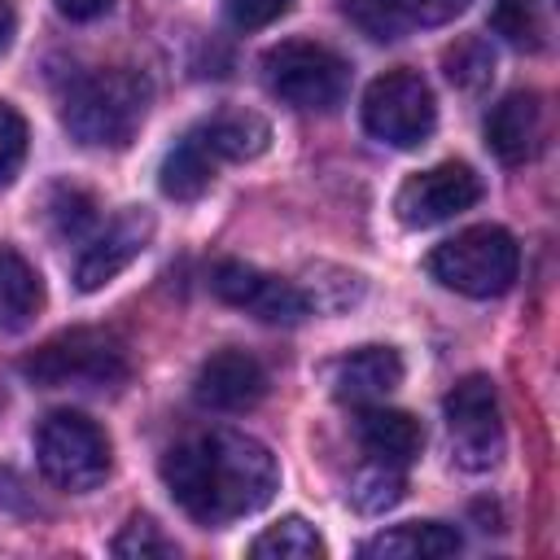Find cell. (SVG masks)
Here are the masks:
<instances>
[{
    "label": "cell",
    "instance_id": "obj_1",
    "mask_svg": "<svg viewBox=\"0 0 560 560\" xmlns=\"http://www.w3.org/2000/svg\"><path fill=\"white\" fill-rule=\"evenodd\" d=\"M162 481L197 525L223 529L271 503L280 468L258 438L236 429H210L175 442L162 455Z\"/></svg>",
    "mask_w": 560,
    "mask_h": 560
},
{
    "label": "cell",
    "instance_id": "obj_2",
    "mask_svg": "<svg viewBox=\"0 0 560 560\" xmlns=\"http://www.w3.org/2000/svg\"><path fill=\"white\" fill-rule=\"evenodd\" d=\"M149 79L136 70H92L66 92L61 122L83 149H127L149 114Z\"/></svg>",
    "mask_w": 560,
    "mask_h": 560
},
{
    "label": "cell",
    "instance_id": "obj_3",
    "mask_svg": "<svg viewBox=\"0 0 560 560\" xmlns=\"http://www.w3.org/2000/svg\"><path fill=\"white\" fill-rule=\"evenodd\" d=\"M18 372L39 389H118L131 376V363L114 332L70 328L35 346Z\"/></svg>",
    "mask_w": 560,
    "mask_h": 560
},
{
    "label": "cell",
    "instance_id": "obj_4",
    "mask_svg": "<svg viewBox=\"0 0 560 560\" xmlns=\"http://www.w3.org/2000/svg\"><path fill=\"white\" fill-rule=\"evenodd\" d=\"M516 271H521V249L512 232L499 223L464 228L429 254V276L464 298H499L512 289Z\"/></svg>",
    "mask_w": 560,
    "mask_h": 560
},
{
    "label": "cell",
    "instance_id": "obj_5",
    "mask_svg": "<svg viewBox=\"0 0 560 560\" xmlns=\"http://www.w3.org/2000/svg\"><path fill=\"white\" fill-rule=\"evenodd\" d=\"M262 83L271 96H280L293 109L328 114L346 101L350 88V61L315 39H284L267 48L262 57Z\"/></svg>",
    "mask_w": 560,
    "mask_h": 560
},
{
    "label": "cell",
    "instance_id": "obj_6",
    "mask_svg": "<svg viewBox=\"0 0 560 560\" xmlns=\"http://www.w3.org/2000/svg\"><path fill=\"white\" fill-rule=\"evenodd\" d=\"M35 459L39 472L57 490H92L109 472V438L83 411H52L35 429Z\"/></svg>",
    "mask_w": 560,
    "mask_h": 560
},
{
    "label": "cell",
    "instance_id": "obj_7",
    "mask_svg": "<svg viewBox=\"0 0 560 560\" xmlns=\"http://www.w3.org/2000/svg\"><path fill=\"white\" fill-rule=\"evenodd\" d=\"M438 101L416 70H385L363 92V127L372 140L394 149H416L433 136Z\"/></svg>",
    "mask_w": 560,
    "mask_h": 560
},
{
    "label": "cell",
    "instance_id": "obj_8",
    "mask_svg": "<svg viewBox=\"0 0 560 560\" xmlns=\"http://www.w3.org/2000/svg\"><path fill=\"white\" fill-rule=\"evenodd\" d=\"M446 438L451 455L468 472H486L503 455V416H499V394L490 376H464L446 398Z\"/></svg>",
    "mask_w": 560,
    "mask_h": 560
},
{
    "label": "cell",
    "instance_id": "obj_9",
    "mask_svg": "<svg viewBox=\"0 0 560 560\" xmlns=\"http://www.w3.org/2000/svg\"><path fill=\"white\" fill-rule=\"evenodd\" d=\"M210 289H214L219 302H228V306H236V311H249V315L262 319V324H284V328H293V324H302V319L311 315V298H306L302 284L280 280V276H267V271H258V267H249V262H236V258L214 262Z\"/></svg>",
    "mask_w": 560,
    "mask_h": 560
},
{
    "label": "cell",
    "instance_id": "obj_10",
    "mask_svg": "<svg viewBox=\"0 0 560 560\" xmlns=\"http://www.w3.org/2000/svg\"><path fill=\"white\" fill-rule=\"evenodd\" d=\"M477 197H481V179L468 162H438L429 171H416L398 188L394 210H398L402 228H438V223L472 210Z\"/></svg>",
    "mask_w": 560,
    "mask_h": 560
},
{
    "label": "cell",
    "instance_id": "obj_11",
    "mask_svg": "<svg viewBox=\"0 0 560 560\" xmlns=\"http://www.w3.org/2000/svg\"><path fill=\"white\" fill-rule=\"evenodd\" d=\"M149 241H153V214H149L144 206L118 210V214L83 245V254H79V262H74V284H79L83 293H96V289L109 284L118 271H127V267L144 254Z\"/></svg>",
    "mask_w": 560,
    "mask_h": 560
},
{
    "label": "cell",
    "instance_id": "obj_12",
    "mask_svg": "<svg viewBox=\"0 0 560 560\" xmlns=\"http://www.w3.org/2000/svg\"><path fill=\"white\" fill-rule=\"evenodd\" d=\"M267 394V368L245 350H214L192 381V398L206 411H249Z\"/></svg>",
    "mask_w": 560,
    "mask_h": 560
},
{
    "label": "cell",
    "instance_id": "obj_13",
    "mask_svg": "<svg viewBox=\"0 0 560 560\" xmlns=\"http://www.w3.org/2000/svg\"><path fill=\"white\" fill-rule=\"evenodd\" d=\"M542 136H547V109L538 92H508L486 114V144L508 166L529 162L542 149Z\"/></svg>",
    "mask_w": 560,
    "mask_h": 560
},
{
    "label": "cell",
    "instance_id": "obj_14",
    "mask_svg": "<svg viewBox=\"0 0 560 560\" xmlns=\"http://www.w3.org/2000/svg\"><path fill=\"white\" fill-rule=\"evenodd\" d=\"M398 381H402V359L394 346H359L332 368V394L354 407L385 398L389 389H398Z\"/></svg>",
    "mask_w": 560,
    "mask_h": 560
},
{
    "label": "cell",
    "instance_id": "obj_15",
    "mask_svg": "<svg viewBox=\"0 0 560 560\" xmlns=\"http://www.w3.org/2000/svg\"><path fill=\"white\" fill-rule=\"evenodd\" d=\"M192 140L214 158V162H249L267 149L271 127L267 118H258L254 109H219L210 118H201L197 127H188Z\"/></svg>",
    "mask_w": 560,
    "mask_h": 560
},
{
    "label": "cell",
    "instance_id": "obj_16",
    "mask_svg": "<svg viewBox=\"0 0 560 560\" xmlns=\"http://www.w3.org/2000/svg\"><path fill=\"white\" fill-rule=\"evenodd\" d=\"M354 438H359V446H363L368 459H385V464H398V468H407V464L420 455V442H424L420 424H416L407 411H398V407H376V402H368V407L359 411Z\"/></svg>",
    "mask_w": 560,
    "mask_h": 560
},
{
    "label": "cell",
    "instance_id": "obj_17",
    "mask_svg": "<svg viewBox=\"0 0 560 560\" xmlns=\"http://www.w3.org/2000/svg\"><path fill=\"white\" fill-rule=\"evenodd\" d=\"M359 551L385 556V560H433V556H455L459 534L442 521H407V525H394V529L368 538Z\"/></svg>",
    "mask_w": 560,
    "mask_h": 560
},
{
    "label": "cell",
    "instance_id": "obj_18",
    "mask_svg": "<svg viewBox=\"0 0 560 560\" xmlns=\"http://www.w3.org/2000/svg\"><path fill=\"white\" fill-rule=\"evenodd\" d=\"M44 306L39 271L9 245H0V332L26 328Z\"/></svg>",
    "mask_w": 560,
    "mask_h": 560
},
{
    "label": "cell",
    "instance_id": "obj_19",
    "mask_svg": "<svg viewBox=\"0 0 560 560\" xmlns=\"http://www.w3.org/2000/svg\"><path fill=\"white\" fill-rule=\"evenodd\" d=\"M214 171L219 162L192 140V131H184L175 140V149L162 158V171H158V184L171 201H197L210 184H214Z\"/></svg>",
    "mask_w": 560,
    "mask_h": 560
},
{
    "label": "cell",
    "instance_id": "obj_20",
    "mask_svg": "<svg viewBox=\"0 0 560 560\" xmlns=\"http://www.w3.org/2000/svg\"><path fill=\"white\" fill-rule=\"evenodd\" d=\"M324 551H328L324 538L302 516H284L249 542V556H258V560H319Z\"/></svg>",
    "mask_w": 560,
    "mask_h": 560
},
{
    "label": "cell",
    "instance_id": "obj_21",
    "mask_svg": "<svg viewBox=\"0 0 560 560\" xmlns=\"http://www.w3.org/2000/svg\"><path fill=\"white\" fill-rule=\"evenodd\" d=\"M402 490H407V477H402V468H398V464L368 459V464H363V468L350 477L346 499H350V508H354V512L376 516V512L394 508V503L402 499Z\"/></svg>",
    "mask_w": 560,
    "mask_h": 560
},
{
    "label": "cell",
    "instance_id": "obj_22",
    "mask_svg": "<svg viewBox=\"0 0 560 560\" xmlns=\"http://www.w3.org/2000/svg\"><path fill=\"white\" fill-rule=\"evenodd\" d=\"M490 26L512 48H525V52H538L547 44V18H542L538 0H494L490 4Z\"/></svg>",
    "mask_w": 560,
    "mask_h": 560
},
{
    "label": "cell",
    "instance_id": "obj_23",
    "mask_svg": "<svg viewBox=\"0 0 560 560\" xmlns=\"http://www.w3.org/2000/svg\"><path fill=\"white\" fill-rule=\"evenodd\" d=\"M346 18L376 44H394L411 31V18H407V4L402 0H341Z\"/></svg>",
    "mask_w": 560,
    "mask_h": 560
},
{
    "label": "cell",
    "instance_id": "obj_24",
    "mask_svg": "<svg viewBox=\"0 0 560 560\" xmlns=\"http://www.w3.org/2000/svg\"><path fill=\"white\" fill-rule=\"evenodd\" d=\"M442 66H446V79H451L455 88L481 92V88L490 83V74H494V48H490L481 35H468V39H459L455 48H446Z\"/></svg>",
    "mask_w": 560,
    "mask_h": 560
},
{
    "label": "cell",
    "instance_id": "obj_25",
    "mask_svg": "<svg viewBox=\"0 0 560 560\" xmlns=\"http://www.w3.org/2000/svg\"><path fill=\"white\" fill-rule=\"evenodd\" d=\"M48 223H52V232L61 236V241H79L92 223H96V201H92V192H83V188H74V184H57L52 192H48Z\"/></svg>",
    "mask_w": 560,
    "mask_h": 560
},
{
    "label": "cell",
    "instance_id": "obj_26",
    "mask_svg": "<svg viewBox=\"0 0 560 560\" xmlns=\"http://www.w3.org/2000/svg\"><path fill=\"white\" fill-rule=\"evenodd\" d=\"M114 556L122 560H149V556H175V542L162 534V525L153 516H131L118 538H114Z\"/></svg>",
    "mask_w": 560,
    "mask_h": 560
},
{
    "label": "cell",
    "instance_id": "obj_27",
    "mask_svg": "<svg viewBox=\"0 0 560 560\" xmlns=\"http://www.w3.org/2000/svg\"><path fill=\"white\" fill-rule=\"evenodd\" d=\"M26 118L9 105V101H0V188L4 184H13V175L22 171V162H26Z\"/></svg>",
    "mask_w": 560,
    "mask_h": 560
},
{
    "label": "cell",
    "instance_id": "obj_28",
    "mask_svg": "<svg viewBox=\"0 0 560 560\" xmlns=\"http://www.w3.org/2000/svg\"><path fill=\"white\" fill-rule=\"evenodd\" d=\"M293 9V0H228V22L241 31H262L276 18H284Z\"/></svg>",
    "mask_w": 560,
    "mask_h": 560
},
{
    "label": "cell",
    "instance_id": "obj_29",
    "mask_svg": "<svg viewBox=\"0 0 560 560\" xmlns=\"http://www.w3.org/2000/svg\"><path fill=\"white\" fill-rule=\"evenodd\" d=\"M402 4H407L411 26H446V22H455L472 0H402Z\"/></svg>",
    "mask_w": 560,
    "mask_h": 560
},
{
    "label": "cell",
    "instance_id": "obj_30",
    "mask_svg": "<svg viewBox=\"0 0 560 560\" xmlns=\"http://www.w3.org/2000/svg\"><path fill=\"white\" fill-rule=\"evenodd\" d=\"M109 4H114V0H52V9H57L61 18H70V22H92V18L109 13Z\"/></svg>",
    "mask_w": 560,
    "mask_h": 560
},
{
    "label": "cell",
    "instance_id": "obj_31",
    "mask_svg": "<svg viewBox=\"0 0 560 560\" xmlns=\"http://www.w3.org/2000/svg\"><path fill=\"white\" fill-rule=\"evenodd\" d=\"M22 490H26V486L18 481V472L0 468V508H31V499H26Z\"/></svg>",
    "mask_w": 560,
    "mask_h": 560
},
{
    "label": "cell",
    "instance_id": "obj_32",
    "mask_svg": "<svg viewBox=\"0 0 560 560\" xmlns=\"http://www.w3.org/2000/svg\"><path fill=\"white\" fill-rule=\"evenodd\" d=\"M13 31H18V13H13L9 0H0V52L13 44Z\"/></svg>",
    "mask_w": 560,
    "mask_h": 560
},
{
    "label": "cell",
    "instance_id": "obj_33",
    "mask_svg": "<svg viewBox=\"0 0 560 560\" xmlns=\"http://www.w3.org/2000/svg\"><path fill=\"white\" fill-rule=\"evenodd\" d=\"M0 411H4V389H0Z\"/></svg>",
    "mask_w": 560,
    "mask_h": 560
}]
</instances>
